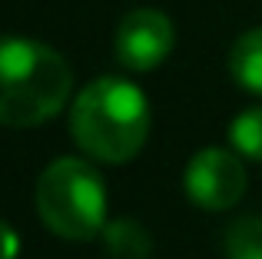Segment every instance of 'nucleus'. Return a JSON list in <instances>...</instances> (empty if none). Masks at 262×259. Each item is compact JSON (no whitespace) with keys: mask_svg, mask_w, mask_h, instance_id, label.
Returning a JSON list of instances; mask_svg holds the SVG:
<instances>
[{"mask_svg":"<svg viewBox=\"0 0 262 259\" xmlns=\"http://www.w3.org/2000/svg\"><path fill=\"white\" fill-rule=\"evenodd\" d=\"M229 140L243 156L262 163V106L243 110L229 126Z\"/></svg>","mask_w":262,"mask_h":259,"instance_id":"obj_9","label":"nucleus"},{"mask_svg":"<svg viewBox=\"0 0 262 259\" xmlns=\"http://www.w3.org/2000/svg\"><path fill=\"white\" fill-rule=\"evenodd\" d=\"M173 50V24L160 10H133L116 27V60L126 70H153Z\"/></svg>","mask_w":262,"mask_h":259,"instance_id":"obj_5","label":"nucleus"},{"mask_svg":"<svg viewBox=\"0 0 262 259\" xmlns=\"http://www.w3.org/2000/svg\"><path fill=\"white\" fill-rule=\"evenodd\" d=\"M73 87L67 60L27 37H0V123L40 126L57 117Z\"/></svg>","mask_w":262,"mask_h":259,"instance_id":"obj_2","label":"nucleus"},{"mask_svg":"<svg viewBox=\"0 0 262 259\" xmlns=\"http://www.w3.org/2000/svg\"><path fill=\"white\" fill-rule=\"evenodd\" d=\"M186 196L203 209H229L246 193V169L243 160L229 149L206 146L189 160L183 176Z\"/></svg>","mask_w":262,"mask_h":259,"instance_id":"obj_4","label":"nucleus"},{"mask_svg":"<svg viewBox=\"0 0 262 259\" xmlns=\"http://www.w3.org/2000/svg\"><path fill=\"white\" fill-rule=\"evenodd\" d=\"M103 246H106L110 259H146L153 243H149V233L133 220H113L103 226Z\"/></svg>","mask_w":262,"mask_h":259,"instance_id":"obj_7","label":"nucleus"},{"mask_svg":"<svg viewBox=\"0 0 262 259\" xmlns=\"http://www.w3.org/2000/svg\"><path fill=\"white\" fill-rule=\"evenodd\" d=\"M229 70L243 90L262 97V27L243 33V37L232 44L229 53Z\"/></svg>","mask_w":262,"mask_h":259,"instance_id":"obj_6","label":"nucleus"},{"mask_svg":"<svg viewBox=\"0 0 262 259\" xmlns=\"http://www.w3.org/2000/svg\"><path fill=\"white\" fill-rule=\"evenodd\" d=\"M73 140L93 160L126 163L149 136V103L136 83L123 77H100L83 87L70 110Z\"/></svg>","mask_w":262,"mask_h":259,"instance_id":"obj_1","label":"nucleus"},{"mask_svg":"<svg viewBox=\"0 0 262 259\" xmlns=\"http://www.w3.org/2000/svg\"><path fill=\"white\" fill-rule=\"evenodd\" d=\"M20 253V236L13 233L10 223L0 220V259H17Z\"/></svg>","mask_w":262,"mask_h":259,"instance_id":"obj_10","label":"nucleus"},{"mask_svg":"<svg viewBox=\"0 0 262 259\" xmlns=\"http://www.w3.org/2000/svg\"><path fill=\"white\" fill-rule=\"evenodd\" d=\"M37 209L50 233L63 240H93L106 226L103 176L77 156H60L40 173Z\"/></svg>","mask_w":262,"mask_h":259,"instance_id":"obj_3","label":"nucleus"},{"mask_svg":"<svg viewBox=\"0 0 262 259\" xmlns=\"http://www.w3.org/2000/svg\"><path fill=\"white\" fill-rule=\"evenodd\" d=\"M226 259H262V216H243L226 229Z\"/></svg>","mask_w":262,"mask_h":259,"instance_id":"obj_8","label":"nucleus"}]
</instances>
